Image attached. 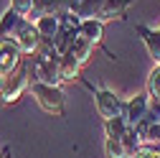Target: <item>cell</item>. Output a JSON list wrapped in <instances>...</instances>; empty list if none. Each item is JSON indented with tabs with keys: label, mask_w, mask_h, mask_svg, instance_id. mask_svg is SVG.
<instances>
[{
	"label": "cell",
	"mask_w": 160,
	"mask_h": 158,
	"mask_svg": "<svg viewBox=\"0 0 160 158\" xmlns=\"http://www.w3.org/2000/svg\"><path fill=\"white\" fill-rule=\"evenodd\" d=\"M104 153H107V158H130L125 143L119 140V138H107V143H104Z\"/></svg>",
	"instance_id": "e0dca14e"
},
{
	"label": "cell",
	"mask_w": 160,
	"mask_h": 158,
	"mask_svg": "<svg viewBox=\"0 0 160 158\" xmlns=\"http://www.w3.org/2000/svg\"><path fill=\"white\" fill-rule=\"evenodd\" d=\"M107 3L109 0H69V13L76 15L79 21H87V18H99L102 21Z\"/></svg>",
	"instance_id": "52a82bcc"
},
{
	"label": "cell",
	"mask_w": 160,
	"mask_h": 158,
	"mask_svg": "<svg viewBox=\"0 0 160 158\" xmlns=\"http://www.w3.org/2000/svg\"><path fill=\"white\" fill-rule=\"evenodd\" d=\"M150 105H152V100H150V94L148 92H140V94H135V97H130V100L125 102V117H127V123L135 128L137 123H142L145 117H148V112H150Z\"/></svg>",
	"instance_id": "8992f818"
},
{
	"label": "cell",
	"mask_w": 160,
	"mask_h": 158,
	"mask_svg": "<svg viewBox=\"0 0 160 158\" xmlns=\"http://www.w3.org/2000/svg\"><path fill=\"white\" fill-rule=\"evenodd\" d=\"M69 54H71V56L76 59V61L84 66V64L89 61V59H92V54H94V44H92V41H87L84 36H79V33H76V36H74V41H71Z\"/></svg>",
	"instance_id": "4fadbf2b"
},
{
	"label": "cell",
	"mask_w": 160,
	"mask_h": 158,
	"mask_svg": "<svg viewBox=\"0 0 160 158\" xmlns=\"http://www.w3.org/2000/svg\"><path fill=\"white\" fill-rule=\"evenodd\" d=\"M76 33L84 36L87 41H92V44L97 46L99 41H102V36H104V21H99V18H87V21L79 23Z\"/></svg>",
	"instance_id": "8fae6325"
},
{
	"label": "cell",
	"mask_w": 160,
	"mask_h": 158,
	"mask_svg": "<svg viewBox=\"0 0 160 158\" xmlns=\"http://www.w3.org/2000/svg\"><path fill=\"white\" fill-rule=\"evenodd\" d=\"M145 92L150 94L152 102H160V64H155L152 71L148 74V89Z\"/></svg>",
	"instance_id": "2e32d148"
},
{
	"label": "cell",
	"mask_w": 160,
	"mask_h": 158,
	"mask_svg": "<svg viewBox=\"0 0 160 158\" xmlns=\"http://www.w3.org/2000/svg\"><path fill=\"white\" fill-rule=\"evenodd\" d=\"M23 21H26V15H21L15 8H8V10L3 13V18H0V38H10V36H15L18 28L23 26Z\"/></svg>",
	"instance_id": "30bf717a"
},
{
	"label": "cell",
	"mask_w": 160,
	"mask_h": 158,
	"mask_svg": "<svg viewBox=\"0 0 160 158\" xmlns=\"http://www.w3.org/2000/svg\"><path fill=\"white\" fill-rule=\"evenodd\" d=\"M79 69H82V64H79L71 54H61V56H58V76H61L64 82H74V79H79Z\"/></svg>",
	"instance_id": "5bb4252c"
},
{
	"label": "cell",
	"mask_w": 160,
	"mask_h": 158,
	"mask_svg": "<svg viewBox=\"0 0 160 158\" xmlns=\"http://www.w3.org/2000/svg\"><path fill=\"white\" fill-rule=\"evenodd\" d=\"M137 33H140V38H142V44H145L150 59L155 64H160V31H152L148 26H137Z\"/></svg>",
	"instance_id": "7c38bea8"
},
{
	"label": "cell",
	"mask_w": 160,
	"mask_h": 158,
	"mask_svg": "<svg viewBox=\"0 0 160 158\" xmlns=\"http://www.w3.org/2000/svg\"><path fill=\"white\" fill-rule=\"evenodd\" d=\"M92 92H94L97 112H99V117H104V123H107V120H114V117H119V115L125 112V102L119 100L114 92L102 89V87H97V89L92 87Z\"/></svg>",
	"instance_id": "3957f363"
},
{
	"label": "cell",
	"mask_w": 160,
	"mask_h": 158,
	"mask_svg": "<svg viewBox=\"0 0 160 158\" xmlns=\"http://www.w3.org/2000/svg\"><path fill=\"white\" fill-rule=\"evenodd\" d=\"M3 105H5V102H3V97H0V107H3Z\"/></svg>",
	"instance_id": "d6986e66"
},
{
	"label": "cell",
	"mask_w": 160,
	"mask_h": 158,
	"mask_svg": "<svg viewBox=\"0 0 160 158\" xmlns=\"http://www.w3.org/2000/svg\"><path fill=\"white\" fill-rule=\"evenodd\" d=\"M61 18L64 15H36L33 18V26L38 28V33H41L43 41H53V38L61 33Z\"/></svg>",
	"instance_id": "ba28073f"
},
{
	"label": "cell",
	"mask_w": 160,
	"mask_h": 158,
	"mask_svg": "<svg viewBox=\"0 0 160 158\" xmlns=\"http://www.w3.org/2000/svg\"><path fill=\"white\" fill-rule=\"evenodd\" d=\"M28 87H31V69H28V64H23V66H18V71H13L10 76H5L0 97H3L5 105H10V102H15Z\"/></svg>",
	"instance_id": "7a4b0ae2"
},
{
	"label": "cell",
	"mask_w": 160,
	"mask_h": 158,
	"mask_svg": "<svg viewBox=\"0 0 160 158\" xmlns=\"http://www.w3.org/2000/svg\"><path fill=\"white\" fill-rule=\"evenodd\" d=\"M21 59H23V51L18 49L15 41H10V38H0V76L5 79L13 71H18Z\"/></svg>",
	"instance_id": "277c9868"
},
{
	"label": "cell",
	"mask_w": 160,
	"mask_h": 158,
	"mask_svg": "<svg viewBox=\"0 0 160 158\" xmlns=\"http://www.w3.org/2000/svg\"><path fill=\"white\" fill-rule=\"evenodd\" d=\"M10 8H15L21 15L31 18V13H33V0H10Z\"/></svg>",
	"instance_id": "ac0fdd59"
},
{
	"label": "cell",
	"mask_w": 160,
	"mask_h": 158,
	"mask_svg": "<svg viewBox=\"0 0 160 158\" xmlns=\"http://www.w3.org/2000/svg\"><path fill=\"white\" fill-rule=\"evenodd\" d=\"M104 128H107V138H119V140H122L125 133H127L132 125L127 123V117H125V115H119V117H114V120H107Z\"/></svg>",
	"instance_id": "9a60e30c"
},
{
	"label": "cell",
	"mask_w": 160,
	"mask_h": 158,
	"mask_svg": "<svg viewBox=\"0 0 160 158\" xmlns=\"http://www.w3.org/2000/svg\"><path fill=\"white\" fill-rule=\"evenodd\" d=\"M66 13H69V0H33L31 21L36 15H66Z\"/></svg>",
	"instance_id": "9c48e42d"
},
{
	"label": "cell",
	"mask_w": 160,
	"mask_h": 158,
	"mask_svg": "<svg viewBox=\"0 0 160 158\" xmlns=\"http://www.w3.org/2000/svg\"><path fill=\"white\" fill-rule=\"evenodd\" d=\"M13 41L18 44V49H21L23 54H38L41 51V33H38V28L33 26V21H23V26L18 28V33L13 36Z\"/></svg>",
	"instance_id": "5b68a950"
},
{
	"label": "cell",
	"mask_w": 160,
	"mask_h": 158,
	"mask_svg": "<svg viewBox=\"0 0 160 158\" xmlns=\"http://www.w3.org/2000/svg\"><path fill=\"white\" fill-rule=\"evenodd\" d=\"M31 94L36 97L38 107L43 112L61 117L64 115V92L58 89V84H46V82H31Z\"/></svg>",
	"instance_id": "6da1fadb"
}]
</instances>
